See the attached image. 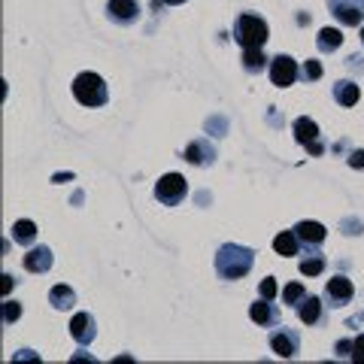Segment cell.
Returning a JSON list of instances; mask_svg holds the SVG:
<instances>
[{"mask_svg": "<svg viewBox=\"0 0 364 364\" xmlns=\"http://www.w3.org/2000/svg\"><path fill=\"white\" fill-rule=\"evenodd\" d=\"M349 167H355V170L364 167V152H361V149H355V152L349 155Z\"/></svg>", "mask_w": 364, "mask_h": 364, "instance_id": "obj_29", "label": "cell"}, {"mask_svg": "<svg viewBox=\"0 0 364 364\" xmlns=\"http://www.w3.org/2000/svg\"><path fill=\"white\" fill-rule=\"evenodd\" d=\"M270 346L277 352L279 358H294L301 349V337L291 331V328H277V331L270 334Z\"/></svg>", "mask_w": 364, "mask_h": 364, "instance_id": "obj_7", "label": "cell"}, {"mask_svg": "<svg viewBox=\"0 0 364 364\" xmlns=\"http://www.w3.org/2000/svg\"><path fill=\"white\" fill-rule=\"evenodd\" d=\"M306 152H310V155H322V143H313V146H306Z\"/></svg>", "mask_w": 364, "mask_h": 364, "instance_id": "obj_31", "label": "cell"}, {"mask_svg": "<svg viewBox=\"0 0 364 364\" xmlns=\"http://www.w3.org/2000/svg\"><path fill=\"white\" fill-rule=\"evenodd\" d=\"M249 316H252L255 325H264V328H277L279 325V310L267 298H261V301H255L252 306H249Z\"/></svg>", "mask_w": 364, "mask_h": 364, "instance_id": "obj_12", "label": "cell"}, {"mask_svg": "<svg viewBox=\"0 0 364 364\" xmlns=\"http://www.w3.org/2000/svg\"><path fill=\"white\" fill-rule=\"evenodd\" d=\"M358 97H361V88L352 82V79H343V82L334 85V100H337L340 107H355Z\"/></svg>", "mask_w": 364, "mask_h": 364, "instance_id": "obj_16", "label": "cell"}, {"mask_svg": "<svg viewBox=\"0 0 364 364\" xmlns=\"http://www.w3.org/2000/svg\"><path fill=\"white\" fill-rule=\"evenodd\" d=\"M355 364H364V334H358L355 340H352V355H349Z\"/></svg>", "mask_w": 364, "mask_h": 364, "instance_id": "obj_26", "label": "cell"}, {"mask_svg": "<svg viewBox=\"0 0 364 364\" xmlns=\"http://www.w3.org/2000/svg\"><path fill=\"white\" fill-rule=\"evenodd\" d=\"M273 249H277L279 255H286V258L298 255V252H301L298 234H294V231H282V234H277V240H273Z\"/></svg>", "mask_w": 364, "mask_h": 364, "instance_id": "obj_18", "label": "cell"}, {"mask_svg": "<svg viewBox=\"0 0 364 364\" xmlns=\"http://www.w3.org/2000/svg\"><path fill=\"white\" fill-rule=\"evenodd\" d=\"M318 76H322V64H318V61H306L304 64V79H310V82H313V79H318Z\"/></svg>", "mask_w": 364, "mask_h": 364, "instance_id": "obj_27", "label": "cell"}, {"mask_svg": "<svg viewBox=\"0 0 364 364\" xmlns=\"http://www.w3.org/2000/svg\"><path fill=\"white\" fill-rule=\"evenodd\" d=\"M213 158H215V149L207 143V140H195L186 149V161L188 164H198V167H207V164H213Z\"/></svg>", "mask_w": 364, "mask_h": 364, "instance_id": "obj_14", "label": "cell"}, {"mask_svg": "<svg viewBox=\"0 0 364 364\" xmlns=\"http://www.w3.org/2000/svg\"><path fill=\"white\" fill-rule=\"evenodd\" d=\"M270 31H267V21L255 16V13H240L234 21V40L240 43V49H261L267 43Z\"/></svg>", "mask_w": 364, "mask_h": 364, "instance_id": "obj_2", "label": "cell"}, {"mask_svg": "<svg viewBox=\"0 0 364 364\" xmlns=\"http://www.w3.org/2000/svg\"><path fill=\"white\" fill-rule=\"evenodd\" d=\"M316 40H318V49L322 52H334L343 46V33H340V28H322Z\"/></svg>", "mask_w": 364, "mask_h": 364, "instance_id": "obj_20", "label": "cell"}, {"mask_svg": "<svg viewBox=\"0 0 364 364\" xmlns=\"http://www.w3.org/2000/svg\"><path fill=\"white\" fill-rule=\"evenodd\" d=\"M70 337L76 340V343L88 346L91 340L97 337V325H95V316L91 313H76L73 322H70Z\"/></svg>", "mask_w": 364, "mask_h": 364, "instance_id": "obj_9", "label": "cell"}, {"mask_svg": "<svg viewBox=\"0 0 364 364\" xmlns=\"http://www.w3.org/2000/svg\"><path fill=\"white\" fill-rule=\"evenodd\" d=\"M270 82L277 88H289L298 82V61L289 58V55H277L270 61Z\"/></svg>", "mask_w": 364, "mask_h": 364, "instance_id": "obj_6", "label": "cell"}, {"mask_svg": "<svg viewBox=\"0 0 364 364\" xmlns=\"http://www.w3.org/2000/svg\"><path fill=\"white\" fill-rule=\"evenodd\" d=\"M328 9L346 28H358L364 21V0H328Z\"/></svg>", "mask_w": 364, "mask_h": 364, "instance_id": "obj_5", "label": "cell"}, {"mask_svg": "<svg viewBox=\"0 0 364 364\" xmlns=\"http://www.w3.org/2000/svg\"><path fill=\"white\" fill-rule=\"evenodd\" d=\"M21 316V304H16V301H6V313H4V318H6V325H13L16 318Z\"/></svg>", "mask_w": 364, "mask_h": 364, "instance_id": "obj_28", "label": "cell"}, {"mask_svg": "<svg viewBox=\"0 0 364 364\" xmlns=\"http://www.w3.org/2000/svg\"><path fill=\"white\" fill-rule=\"evenodd\" d=\"M352 343H349V340H343V343H337V355H352Z\"/></svg>", "mask_w": 364, "mask_h": 364, "instance_id": "obj_30", "label": "cell"}, {"mask_svg": "<svg viewBox=\"0 0 364 364\" xmlns=\"http://www.w3.org/2000/svg\"><path fill=\"white\" fill-rule=\"evenodd\" d=\"M322 270H325V258L318 255V252H316V255L310 252V258L301 261V273H304V277H318Z\"/></svg>", "mask_w": 364, "mask_h": 364, "instance_id": "obj_23", "label": "cell"}, {"mask_svg": "<svg viewBox=\"0 0 364 364\" xmlns=\"http://www.w3.org/2000/svg\"><path fill=\"white\" fill-rule=\"evenodd\" d=\"M258 294H261V298H267V301H273V298H277V279H273V277L261 279V286H258Z\"/></svg>", "mask_w": 364, "mask_h": 364, "instance_id": "obj_25", "label": "cell"}, {"mask_svg": "<svg viewBox=\"0 0 364 364\" xmlns=\"http://www.w3.org/2000/svg\"><path fill=\"white\" fill-rule=\"evenodd\" d=\"M294 234H298V240L310 249L325 243V225H318V222H298L294 225Z\"/></svg>", "mask_w": 364, "mask_h": 364, "instance_id": "obj_13", "label": "cell"}, {"mask_svg": "<svg viewBox=\"0 0 364 364\" xmlns=\"http://www.w3.org/2000/svg\"><path fill=\"white\" fill-rule=\"evenodd\" d=\"M298 316H301L304 325L322 322V298H316V294H306V298L301 301V306H298Z\"/></svg>", "mask_w": 364, "mask_h": 364, "instance_id": "obj_15", "label": "cell"}, {"mask_svg": "<svg viewBox=\"0 0 364 364\" xmlns=\"http://www.w3.org/2000/svg\"><path fill=\"white\" fill-rule=\"evenodd\" d=\"M73 97L82 107H104L109 91H107V82L97 73H79L73 79Z\"/></svg>", "mask_w": 364, "mask_h": 364, "instance_id": "obj_3", "label": "cell"}, {"mask_svg": "<svg viewBox=\"0 0 364 364\" xmlns=\"http://www.w3.org/2000/svg\"><path fill=\"white\" fill-rule=\"evenodd\" d=\"M13 240H16V243H21V246L33 243V240H37V225H33L31 219L16 222V225H13Z\"/></svg>", "mask_w": 364, "mask_h": 364, "instance_id": "obj_21", "label": "cell"}, {"mask_svg": "<svg viewBox=\"0 0 364 364\" xmlns=\"http://www.w3.org/2000/svg\"><path fill=\"white\" fill-rule=\"evenodd\" d=\"M21 264H25L28 273H49V267L55 264V255H52L49 246H37V249H31V252L21 258Z\"/></svg>", "mask_w": 364, "mask_h": 364, "instance_id": "obj_11", "label": "cell"}, {"mask_svg": "<svg viewBox=\"0 0 364 364\" xmlns=\"http://www.w3.org/2000/svg\"><path fill=\"white\" fill-rule=\"evenodd\" d=\"M49 304L55 306V310H73V304H76V294L70 286H55L49 291Z\"/></svg>", "mask_w": 364, "mask_h": 364, "instance_id": "obj_19", "label": "cell"}, {"mask_svg": "<svg viewBox=\"0 0 364 364\" xmlns=\"http://www.w3.org/2000/svg\"><path fill=\"white\" fill-rule=\"evenodd\" d=\"M107 16L116 25H134L140 18V4L136 0H109L107 4Z\"/></svg>", "mask_w": 364, "mask_h": 364, "instance_id": "obj_8", "label": "cell"}, {"mask_svg": "<svg viewBox=\"0 0 364 364\" xmlns=\"http://www.w3.org/2000/svg\"><path fill=\"white\" fill-rule=\"evenodd\" d=\"M186 191H188V182L182 173H164L155 182V198L161 200L164 207H176V203H182Z\"/></svg>", "mask_w": 364, "mask_h": 364, "instance_id": "obj_4", "label": "cell"}, {"mask_svg": "<svg viewBox=\"0 0 364 364\" xmlns=\"http://www.w3.org/2000/svg\"><path fill=\"white\" fill-rule=\"evenodd\" d=\"M252 267H255V249H249V246L225 243V246H219V252H215V273L228 282L243 279Z\"/></svg>", "mask_w": 364, "mask_h": 364, "instance_id": "obj_1", "label": "cell"}, {"mask_svg": "<svg viewBox=\"0 0 364 364\" xmlns=\"http://www.w3.org/2000/svg\"><path fill=\"white\" fill-rule=\"evenodd\" d=\"M294 140H298L301 146H313V143H318V124L313 122V119H298L294 122Z\"/></svg>", "mask_w": 364, "mask_h": 364, "instance_id": "obj_17", "label": "cell"}, {"mask_svg": "<svg viewBox=\"0 0 364 364\" xmlns=\"http://www.w3.org/2000/svg\"><path fill=\"white\" fill-rule=\"evenodd\" d=\"M9 289H13V277L6 273V277H4V294H9Z\"/></svg>", "mask_w": 364, "mask_h": 364, "instance_id": "obj_32", "label": "cell"}, {"mask_svg": "<svg viewBox=\"0 0 364 364\" xmlns=\"http://www.w3.org/2000/svg\"><path fill=\"white\" fill-rule=\"evenodd\" d=\"M352 294H355V289H352V282L346 277H337L334 279H328V286H325V298L331 301V306H343L352 301Z\"/></svg>", "mask_w": 364, "mask_h": 364, "instance_id": "obj_10", "label": "cell"}, {"mask_svg": "<svg viewBox=\"0 0 364 364\" xmlns=\"http://www.w3.org/2000/svg\"><path fill=\"white\" fill-rule=\"evenodd\" d=\"M243 67L249 73H261L267 67V58L261 55V49H243Z\"/></svg>", "mask_w": 364, "mask_h": 364, "instance_id": "obj_22", "label": "cell"}, {"mask_svg": "<svg viewBox=\"0 0 364 364\" xmlns=\"http://www.w3.org/2000/svg\"><path fill=\"white\" fill-rule=\"evenodd\" d=\"M361 46H364V28H361Z\"/></svg>", "mask_w": 364, "mask_h": 364, "instance_id": "obj_34", "label": "cell"}, {"mask_svg": "<svg viewBox=\"0 0 364 364\" xmlns=\"http://www.w3.org/2000/svg\"><path fill=\"white\" fill-rule=\"evenodd\" d=\"M161 4H167V6H179V4H186V0H161Z\"/></svg>", "mask_w": 364, "mask_h": 364, "instance_id": "obj_33", "label": "cell"}, {"mask_svg": "<svg viewBox=\"0 0 364 364\" xmlns=\"http://www.w3.org/2000/svg\"><path fill=\"white\" fill-rule=\"evenodd\" d=\"M304 298H306V291H304L301 282H289V286L282 289V301H286L289 306H301Z\"/></svg>", "mask_w": 364, "mask_h": 364, "instance_id": "obj_24", "label": "cell"}]
</instances>
